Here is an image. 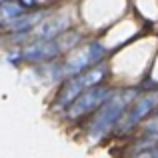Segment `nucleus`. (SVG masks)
Instances as JSON below:
<instances>
[{
    "mask_svg": "<svg viewBox=\"0 0 158 158\" xmlns=\"http://www.w3.org/2000/svg\"><path fill=\"white\" fill-rule=\"evenodd\" d=\"M102 56H104V48H102L100 44H88V46H84L82 50H78L68 62H66L64 74L66 76H72V74L84 72L86 68L98 64V62L102 60Z\"/></svg>",
    "mask_w": 158,
    "mask_h": 158,
    "instance_id": "obj_3",
    "label": "nucleus"
},
{
    "mask_svg": "<svg viewBox=\"0 0 158 158\" xmlns=\"http://www.w3.org/2000/svg\"><path fill=\"white\" fill-rule=\"evenodd\" d=\"M64 20L60 22V18H54V20H48V22H44L42 26L38 28V36H40V40H48V38H54V36L58 34V32H62L60 28L64 26Z\"/></svg>",
    "mask_w": 158,
    "mask_h": 158,
    "instance_id": "obj_7",
    "label": "nucleus"
},
{
    "mask_svg": "<svg viewBox=\"0 0 158 158\" xmlns=\"http://www.w3.org/2000/svg\"><path fill=\"white\" fill-rule=\"evenodd\" d=\"M156 104H158V96H156V94H150V96H144L142 100H138L134 106L130 108V110H128L126 118H122L124 130H128V128L136 126V124H138L142 118H146V116L152 112V108H154Z\"/></svg>",
    "mask_w": 158,
    "mask_h": 158,
    "instance_id": "obj_5",
    "label": "nucleus"
},
{
    "mask_svg": "<svg viewBox=\"0 0 158 158\" xmlns=\"http://www.w3.org/2000/svg\"><path fill=\"white\" fill-rule=\"evenodd\" d=\"M24 16V10L16 2H2L0 4V28H6L16 24Z\"/></svg>",
    "mask_w": 158,
    "mask_h": 158,
    "instance_id": "obj_6",
    "label": "nucleus"
},
{
    "mask_svg": "<svg viewBox=\"0 0 158 158\" xmlns=\"http://www.w3.org/2000/svg\"><path fill=\"white\" fill-rule=\"evenodd\" d=\"M58 52H60L58 42H54L52 38H48V40L42 38V42H36V44H32V46L24 48L22 58L26 62H44V60L54 58Z\"/></svg>",
    "mask_w": 158,
    "mask_h": 158,
    "instance_id": "obj_4",
    "label": "nucleus"
},
{
    "mask_svg": "<svg viewBox=\"0 0 158 158\" xmlns=\"http://www.w3.org/2000/svg\"><path fill=\"white\" fill-rule=\"evenodd\" d=\"M110 96V90L104 88V86L96 84V86H90V88L82 90L68 106V116L70 118H82V116L94 112L96 108H100V104Z\"/></svg>",
    "mask_w": 158,
    "mask_h": 158,
    "instance_id": "obj_2",
    "label": "nucleus"
},
{
    "mask_svg": "<svg viewBox=\"0 0 158 158\" xmlns=\"http://www.w3.org/2000/svg\"><path fill=\"white\" fill-rule=\"evenodd\" d=\"M128 100H130V92L110 94L100 104V110L94 116L92 124H90V134L102 136L106 130H110V128L122 118V112H124V108L128 106Z\"/></svg>",
    "mask_w": 158,
    "mask_h": 158,
    "instance_id": "obj_1",
    "label": "nucleus"
}]
</instances>
